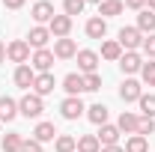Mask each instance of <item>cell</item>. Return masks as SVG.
Returning a JSON list of instances; mask_svg holds the SVG:
<instances>
[{"instance_id":"cell-28","label":"cell","mask_w":155,"mask_h":152,"mask_svg":"<svg viewBox=\"0 0 155 152\" xmlns=\"http://www.w3.org/2000/svg\"><path fill=\"white\" fill-rule=\"evenodd\" d=\"M101 57H104V60H119V57H122L119 42H104V45H101Z\"/></svg>"},{"instance_id":"cell-7","label":"cell","mask_w":155,"mask_h":152,"mask_svg":"<svg viewBox=\"0 0 155 152\" xmlns=\"http://www.w3.org/2000/svg\"><path fill=\"white\" fill-rule=\"evenodd\" d=\"M75 57H78V69H81L84 75H93L98 69V54L96 51H78Z\"/></svg>"},{"instance_id":"cell-3","label":"cell","mask_w":155,"mask_h":152,"mask_svg":"<svg viewBox=\"0 0 155 152\" xmlns=\"http://www.w3.org/2000/svg\"><path fill=\"white\" fill-rule=\"evenodd\" d=\"M6 57L12 60V63H18V66H24V63L30 60V45H27L24 39H15V42H9V45H6Z\"/></svg>"},{"instance_id":"cell-38","label":"cell","mask_w":155,"mask_h":152,"mask_svg":"<svg viewBox=\"0 0 155 152\" xmlns=\"http://www.w3.org/2000/svg\"><path fill=\"white\" fill-rule=\"evenodd\" d=\"M101 152H125V149H119V146H101Z\"/></svg>"},{"instance_id":"cell-40","label":"cell","mask_w":155,"mask_h":152,"mask_svg":"<svg viewBox=\"0 0 155 152\" xmlns=\"http://www.w3.org/2000/svg\"><path fill=\"white\" fill-rule=\"evenodd\" d=\"M146 3H149V9H155V0H146Z\"/></svg>"},{"instance_id":"cell-15","label":"cell","mask_w":155,"mask_h":152,"mask_svg":"<svg viewBox=\"0 0 155 152\" xmlns=\"http://www.w3.org/2000/svg\"><path fill=\"white\" fill-rule=\"evenodd\" d=\"M30 42H27V45H33V48H36V51H42V48H45V45H48V39H51V30H48V27H42V24H39V27H33V30H30Z\"/></svg>"},{"instance_id":"cell-27","label":"cell","mask_w":155,"mask_h":152,"mask_svg":"<svg viewBox=\"0 0 155 152\" xmlns=\"http://www.w3.org/2000/svg\"><path fill=\"white\" fill-rule=\"evenodd\" d=\"M125 152H149V143L143 134H131L128 143H125Z\"/></svg>"},{"instance_id":"cell-31","label":"cell","mask_w":155,"mask_h":152,"mask_svg":"<svg viewBox=\"0 0 155 152\" xmlns=\"http://www.w3.org/2000/svg\"><path fill=\"white\" fill-rule=\"evenodd\" d=\"M84 90H90V93L101 90V75H98V72H93V75H84Z\"/></svg>"},{"instance_id":"cell-11","label":"cell","mask_w":155,"mask_h":152,"mask_svg":"<svg viewBox=\"0 0 155 152\" xmlns=\"http://www.w3.org/2000/svg\"><path fill=\"white\" fill-rule=\"evenodd\" d=\"M18 116V101L9 95H0V122H12Z\"/></svg>"},{"instance_id":"cell-39","label":"cell","mask_w":155,"mask_h":152,"mask_svg":"<svg viewBox=\"0 0 155 152\" xmlns=\"http://www.w3.org/2000/svg\"><path fill=\"white\" fill-rule=\"evenodd\" d=\"M3 60H6V45L0 42V63H3Z\"/></svg>"},{"instance_id":"cell-30","label":"cell","mask_w":155,"mask_h":152,"mask_svg":"<svg viewBox=\"0 0 155 152\" xmlns=\"http://www.w3.org/2000/svg\"><path fill=\"white\" fill-rule=\"evenodd\" d=\"M137 101H140V111H143V116H155V95H140Z\"/></svg>"},{"instance_id":"cell-19","label":"cell","mask_w":155,"mask_h":152,"mask_svg":"<svg viewBox=\"0 0 155 152\" xmlns=\"http://www.w3.org/2000/svg\"><path fill=\"white\" fill-rule=\"evenodd\" d=\"M54 134H57L54 122H39L36 128H33V140H39V143H48V140H54Z\"/></svg>"},{"instance_id":"cell-41","label":"cell","mask_w":155,"mask_h":152,"mask_svg":"<svg viewBox=\"0 0 155 152\" xmlns=\"http://www.w3.org/2000/svg\"><path fill=\"white\" fill-rule=\"evenodd\" d=\"M87 3H101V0H87Z\"/></svg>"},{"instance_id":"cell-35","label":"cell","mask_w":155,"mask_h":152,"mask_svg":"<svg viewBox=\"0 0 155 152\" xmlns=\"http://www.w3.org/2000/svg\"><path fill=\"white\" fill-rule=\"evenodd\" d=\"M21 152H42V143H39V140H24Z\"/></svg>"},{"instance_id":"cell-34","label":"cell","mask_w":155,"mask_h":152,"mask_svg":"<svg viewBox=\"0 0 155 152\" xmlns=\"http://www.w3.org/2000/svg\"><path fill=\"white\" fill-rule=\"evenodd\" d=\"M140 48H143V54H146V57L152 60V57H155V33H149V36L143 39V45H140Z\"/></svg>"},{"instance_id":"cell-2","label":"cell","mask_w":155,"mask_h":152,"mask_svg":"<svg viewBox=\"0 0 155 152\" xmlns=\"http://www.w3.org/2000/svg\"><path fill=\"white\" fill-rule=\"evenodd\" d=\"M116 42H119V48H125V51H134V48H140V45H143V33H140L137 27H122Z\"/></svg>"},{"instance_id":"cell-36","label":"cell","mask_w":155,"mask_h":152,"mask_svg":"<svg viewBox=\"0 0 155 152\" xmlns=\"http://www.w3.org/2000/svg\"><path fill=\"white\" fill-rule=\"evenodd\" d=\"M125 6H128V9H137V12H143L146 0H125Z\"/></svg>"},{"instance_id":"cell-6","label":"cell","mask_w":155,"mask_h":152,"mask_svg":"<svg viewBox=\"0 0 155 152\" xmlns=\"http://www.w3.org/2000/svg\"><path fill=\"white\" fill-rule=\"evenodd\" d=\"M48 30H51V36L66 39L69 33H72V18H69V15H54L51 24H48Z\"/></svg>"},{"instance_id":"cell-12","label":"cell","mask_w":155,"mask_h":152,"mask_svg":"<svg viewBox=\"0 0 155 152\" xmlns=\"http://www.w3.org/2000/svg\"><path fill=\"white\" fill-rule=\"evenodd\" d=\"M54 75L51 72H42V75H36V81H33V93L36 95H48V93H54Z\"/></svg>"},{"instance_id":"cell-18","label":"cell","mask_w":155,"mask_h":152,"mask_svg":"<svg viewBox=\"0 0 155 152\" xmlns=\"http://www.w3.org/2000/svg\"><path fill=\"white\" fill-rule=\"evenodd\" d=\"M63 90H66L69 95H81L84 93V75H75V72L66 75L63 78Z\"/></svg>"},{"instance_id":"cell-23","label":"cell","mask_w":155,"mask_h":152,"mask_svg":"<svg viewBox=\"0 0 155 152\" xmlns=\"http://www.w3.org/2000/svg\"><path fill=\"white\" fill-rule=\"evenodd\" d=\"M137 122H140V116L128 114V111H122V116H119V131H128V134H137Z\"/></svg>"},{"instance_id":"cell-14","label":"cell","mask_w":155,"mask_h":152,"mask_svg":"<svg viewBox=\"0 0 155 152\" xmlns=\"http://www.w3.org/2000/svg\"><path fill=\"white\" fill-rule=\"evenodd\" d=\"M33 81H36L33 66H27V63H24V66H18V69H15V84H18L21 90H30V87H33Z\"/></svg>"},{"instance_id":"cell-33","label":"cell","mask_w":155,"mask_h":152,"mask_svg":"<svg viewBox=\"0 0 155 152\" xmlns=\"http://www.w3.org/2000/svg\"><path fill=\"white\" fill-rule=\"evenodd\" d=\"M140 75H143V84H149V87H155V63H152V60H149V63H143Z\"/></svg>"},{"instance_id":"cell-25","label":"cell","mask_w":155,"mask_h":152,"mask_svg":"<svg viewBox=\"0 0 155 152\" xmlns=\"http://www.w3.org/2000/svg\"><path fill=\"white\" fill-rule=\"evenodd\" d=\"M21 146H24V137H21L18 131H12V134L3 137V152H21Z\"/></svg>"},{"instance_id":"cell-4","label":"cell","mask_w":155,"mask_h":152,"mask_svg":"<svg viewBox=\"0 0 155 152\" xmlns=\"http://www.w3.org/2000/svg\"><path fill=\"white\" fill-rule=\"evenodd\" d=\"M30 66H33V72H51V66H54V51H48V48H42V51H36L33 54V60H30Z\"/></svg>"},{"instance_id":"cell-29","label":"cell","mask_w":155,"mask_h":152,"mask_svg":"<svg viewBox=\"0 0 155 152\" xmlns=\"http://www.w3.org/2000/svg\"><path fill=\"white\" fill-rule=\"evenodd\" d=\"M84 6H87V0H63V9H66L69 18H72V15H81Z\"/></svg>"},{"instance_id":"cell-9","label":"cell","mask_w":155,"mask_h":152,"mask_svg":"<svg viewBox=\"0 0 155 152\" xmlns=\"http://www.w3.org/2000/svg\"><path fill=\"white\" fill-rule=\"evenodd\" d=\"M140 95H143L140 84H137L134 78H125V81H122V87H119V98H122V101H137Z\"/></svg>"},{"instance_id":"cell-10","label":"cell","mask_w":155,"mask_h":152,"mask_svg":"<svg viewBox=\"0 0 155 152\" xmlns=\"http://www.w3.org/2000/svg\"><path fill=\"white\" fill-rule=\"evenodd\" d=\"M30 15H33L36 24H51V18H54V6H51L48 0H39L36 6H33V12H30Z\"/></svg>"},{"instance_id":"cell-32","label":"cell","mask_w":155,"mask_h":152,"mask_svg":"<svg viewBox=\"0 0 155 152\" xmlns=\"http://www.w3.org/2000/svg\"><path fill=\"white\" fill-rule=\"evenodd\" d=\"M152 131H155V119H152V116H140V122H137V134L146 137V134H152Z\"/></svg>"},{"instance_id":"cell-16","label":"cell","mask_w":155,"mask_h":152,"mask_svg":"<svg viewBox=\"0 0 155 152\" xmlns=\"http://www.w3.org/2000/svg\"><path fill=\"white\" fill-rule=\"evenodd\" d=\"M98 128H101V131L96 134L98 143H101V146H116V140H119V128H116V125H107V122L98 125Z\"/></svg>"},{"instance_id":"cell-26","label":"cell","mask_w":155,"mask_h":152,"mask_svg":"<svg viewBox=\"0 0 155 152\" xmlns=\"http://www.w3.org/2000/svg\"><path fill=\"white\" fill-rule=\"evenodd\" d=\"M54 149H57V152H75L78 149V140L72 137V134H60L57 140H54Z\"/></svg>"},{"instance_id":"cell-1","label":"cell","mask_w":155,"mask_h":152,"mask_svg":"<svg viewBox=\"0 0 155 152\" xmlns=\"http://www.w3.org/2000/svg\"><path fill=\"white\" fill-rule=\"evenodd\" d=\"M42 111H45V101H42V95H36V93H27V95L18 101V114L27 116V119L42 116Z\"/></svg>"},{"instance_id":"cell-20","label":"cell","mask_w":155,"mask_h":152,"mask_svg":"<svg viewBox=\"0 0 155 152\" xmlns=\"http://www.w3.org/2000/svg\"><path fill=\"white\" fill-rule=\"evenodd\" d=\"M122 6H125L122 0H101V3H98V15H101V18H114V15L122 12Z\"/></svg>"},{"instance_id":"cell-37","label":"cell","mask_w":155,"mask_h":152,"mask_svg":"<svg viewBox=\"0 0 155 152\" xmlns=\"http://www.w3.org/2000/svg\"><path fill=\"white\" fill-rule=\"evenodd\" d=\"M3 6H6V9H21L24 0H3Z\"/></svg>"},{"instance_id":"cell-13","label":"cell","mask_w":155,"mask_h":152,"mask_svg":"<svg viewBox=\"0 0 155 152\" xmlns=\"http://www.w3.org/2000/svg\"><path fill=\"white\" fill-rule=\"evenodd\" d=\"M78 54V45L72 42V39L66 36V39H57L54 42V57H60V60H69V57H75Z\"/></svg>"},{"instance_id":"cell-24","label":"cell","mask_w":155,"mask_h":152,"mask_svg":"<svg viewBox=\"0 0 155 152\" xmlns=\"http://www.w3.org/2000/svg\"><path fill=\"white\" fill-rule=\"evenodd\" d=\"M87 116H90L93 125H104L107 122V107L104 104H93V107H87Z\"/></svg>"},{"instance_id":"cell-22","label":"cell","mask_w":155,"mask_h":152,"mask_svg":"<svg viewBox=\"0 0 155 152\" xmlns=\"http://www.w3.org/2000/svg\"><path fill=\"white\" fill-rule=\"evenodd\" d=\"M137 30H140V33H155V15H152V9H143V12L137 15Z\"/></svg>"},{"instance_id":"cell-8","label":"cell","mask_w":155,"mask_h":152,"mask_svg":"<svg viewBox=\"0 0 155 152\" xmlns=\"http://www.w3.org/2000/svg\"><path fill=\"white\" fill-rule=\"evenodd\" d=\"M84 111H87V107H84V101H81L78 95H69V98L60 104V114L66 116V119H78V116L84 114Z\"/></svg>"},{"instance_id":"cell-21","label":"cell","mask_w":155,"mask_h":152,"mask_svg":"<svg viewBox=\"0 0 155 152\" xmlns=\"http://www.w3.org/2000/svg\"><path fill=\"white\" fill-rule=\"evenodd\" d=\"M75 152H101V143H98L96 134H84V137H78V149Z\"/></svg>"},{"instance_id":"cell-17","label":"cell","mask_w":155,"mask_h":152,"mask_svg":"<svg viewBox=\"0 0 155 152\" xmlns=\"http://www.w3.org/2000/svg\"><path fill=\"white\" fill-rule=\"evenodd\" d=\"M104 33H107V21L101 18V15L87 21V36L90 39H104Z\"/></svg>"},{"instance_id":"cell-5","label":"cell","mask_w":155,"mask_h":152,"mask_svg":"<svg viewBox=\"0 0 155 152\" xmlns=\"http://www.w3.org/2000/svg\"><path fill=\"white\" fill-rule=\"evenodd\" d=\"M119 69H122V75H134V72H140V69H143L140 54H137V51H125V54L119 57Z\"/></svg>"}]
</instances>
